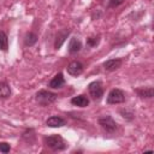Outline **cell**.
<instances>
[{"label":"cell","mask_w":154,"mask_h":154,"mask_svg":"<svg viewBox=\"0 0 154 154\" xmlns=\"http://www.w3.org/2000/svg\"><path fill=\"white\" fill-rule=\"evenodd\" d=\"M45 143L48 148H51L54 152H60L67 148L66 141L60 135H52V136L45 137Z\"/></svg>","instance_id":"6da1fadb"},{"label":"cell","mask_w":154,"mask_h":154,"mask_svg":"<svg viewBox=\"0 0 154 154\" xmlns=\"http://www.w3.org/2000/svg\"><path fill=\"white\" fill-rule=\"evenodd\" d=\"M58 95L54 94V93H51L48 90H38L36 93V101L42 105V106H47V105H51L53 103L55 100H57Z\"/></svg>","instance_id":"7a4b0ae2"},{"label":"cell","mask_w":154,"mask_h":154,"mask_svg":"<svg viewBox=\"0 0 154 154\" xmlns=\"http://www.w3.org/2000/svg\"><path fill=\"white\" fill-rule=\"evenodd\" d=\"M88 89H89V94H90V96H91L93 100H95V101L101 100V97L103 96L102 84H101V82H99V81H94V82H91V83L89 84Z\"/></svg>","instance_id":"3957f363"},{"label":"cell","mask_w":154,"mask_h":154,"mask_svg":"<svg viewBox=\"0 0 154 154\" xmlns=\"http://www.w3.org/2000/svg\"><path fill=\"white\" fill-rule=\"evenodd\" d=\"M125 101V94L120 89H112L108 93L107 96V103L116 105V103H123Z\"/></svg>","instance_id":"277c9868"},{"label":"cell","mask_w":154,"mask_h":154,"mask_svg":"<svg viewBox=\"0 0 154 154\" xmlns=\"http://www.w3.org/2000/svg\"><path fill=\"white\" fill-rule=\"evenodd\" d=\"M99 124L101 125V128L103 130H106L107 132H113L117 129V123L113 120V118L111 116H103L99 118Z\"/></svg>","instance_id":"5b68a950"},{"label":"cell","mask_w":154,"mask_h":154,"mask_svg":"<svg viewBox=\"0 0 154 154\" xmlns=\"http://www.w3.org/2000/svg\"><path fill=\"white\" fill-rule=\"evenodd\" d=\"M67 72H69L71 76H75V77L79 76V75L83 72V64L79 63V61H77V60L70 63V65L67 66Z\"/></svg>","instance_id":"8992f818"},{"label":"cell","mask_w":154,"mask_h":154,"mask_svg":"<svg viewBox=\"0 0 154 154\" xmlns=\"http://www.w3.org/2000/svg\"><path fill=\"white\" fill-rule=\"evenodd\" d=\"M69 35H70V30H69V29H63V30L58 31L57 37H55L54 47H55L57 49H59V48L63 46V43L65 42V40L67 38V36H69Z\"/></svg>","instance_id":"52a82bcc"},{"label":"cell","mask_w":154,"mask_h":154,"mask_svg":"<svg viewBox=\"0 0 154 154\" xmlns=\"http://www.w3.org/2000/svg\"><path fill=\"white\" fill-rule=\"evenodd\" d=\"M65 84V79H64V76H63V73H57L53 78H52V81L49 82V84H48V87L49 88H52V89H59V88H61L63 85Z\"/></svg>","instance_id":"ba28073f"},{"label":"cell","mask_w":154,"mask_h":154,"mask_svg":"<svg viewBox=\"0 0 154 154\" xmlns=\"http://www.w3.org/2000/svg\"><path fill=\"white\" fill-rule=\"evenodd\" d=\"M122 59H109L103 63V69L106 71H114L122 66Z\"/></svg>","instance_id":"9c48e42d"},{"label":"cell","mask_w":154,"mask_h":154,"mask_svg":"<svg viewBox=\"0 0 154 154\" xmlns=\"http://www.w3.org/2000/svg\"><path fill=\"white\" fill-rule=\"evenodd\" d=\"M46 124L48 126H51V128H60V126H64L65 125V120L61 117L53 116V117H49L46 120Z\"/></svg>","instance_id":"30bf717a"},{"label":"cell","mask_w":154,"mask_h":154,"mask_svg":"<svg viewBox=\"0 0 154 154\" xmlns=\"http://www.w3.org/2000/svg\"><path fill=\"white\" fill-rule=\"evenodd\" d=\"M71 103L78 107H87L89 105V99L85 95H78L71 99Z\"/></svg>","instance_id":"8fae6325"},{"label":"cell","mask_w":154,"mask_h":154,"mask_svg":"<svg viewBox=\"0 0 154 154\" xmlns=\"http://www.w3.org/2000/svg\"><path fill=\"white\" fill-rule=\"evenodd\" d=\"M81 48H82V42L77 37H72L70 40V43H69V52L71 54H75L77 52H79Z\"/></svg>","instance_id":"7c38bea8"},{"label":"cell","mask_w":154,"mask_h":154,"mask_svg":"<svg viewBox=\"0 0 154 154\" xmlns=\"http://www.w3.org/2000/svg\"><path fill=\"white\" fill-rule=\"evenodd\" d=\"M11 95V88L6 82H0V99H6Z\"/></svg>","instance_id":"4fadbf2b"},{"label":"cell","mask_w":154,"mask_h":154,"mask_svg":"<svg viewBox=\"0 0 154 154\" xmlns=\"http://www.w3.org/2000/svg\"><path fill=\"white\" fill-rule=\"evenodd\" d=\"M136 93L140 97H147L150 99L154 96V89L153 88H143V89H136Z\"/></svg>","instance_id":"5bb4252c"},{"label":"cell","mask_w":154,"mask_h":154,"mask_svg":"<svg viewBox=\"0 0 154 154\" xmlns=\"http://www.w3.org/2000/svg\"><path fill=\"white\" fill-rule=\"evenodd\" d=\"M36 42H37V35H36V34H34V32H28V34L25 35V38H24L25 46L31 47V46H34Z\"/></svg>","instance_id":"9a60e30c"},{"label":"cell","mask_w":154,"mask_h":154,"mask_svg":"<svg viewBox=\"0 0 154 154\" xmlns=\"http://www.w3.org/2000/svg\"><path fill=\"white\" fill-rule=\"evenodd\" d=\"M8 48V38L4 31H0V49L6 52Z\"/></svg>","instance_id":"2e32d148"},{"label":"cell","mask_w":154,"mask_h":154,"mask_svg":"<svg viewBox=\"0 0 154 154\" xmlns=\"http://www.w3.org/2000/svg\"><path fill=\"white\" fill-rule=\"evenodd\" d=\"M99 42H100V36H93V37L87 38V46L89 47H96Z\"/></svg>","instance_id":"e0dca14e"},{"label":"cell","mask_w":154,"mask_h":154,"mask_svg":"<svg viewBox=\"0 0 154 154\" xmlns=\"http://www.w3.org/2000/svg\"><path fill=\"white\" fill-rule=\"evenodd\" d=\"M10 149H11V147L7 142H0V152L1 153H8Z\"/></svg>","instance_id":"ac0fdd59"},{"label":"cell","mask_w":154,"mask_h":154,"mask_svg":"<svg viewBox=\"0 0 154 154\" xmlns=\"http://www.w3.org/2000/svg\"><path fill=\"white\" fill-rule=\"evenodd\" d=\"M125 0H109V7H117L120 4H123Z\"/></svg>","instance_id":"d6986e66"}]
</instances>
